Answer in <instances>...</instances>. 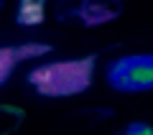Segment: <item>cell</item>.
<instances>
[{"label":"cell","instance_id":"6da1fadb","mask_svg":"<svg viewBox=\"0 0 153 135\" xmlns=\"http://www.w3.org/2000/svg\"><path fill=\"white\" fill-rule=\"evenodd\" d=\"M92 59H79V61H59V64L38 66L28 74V82L36 87L38 94L49 97H66L87 89L92 82Z\"/></svg>","mask_w":153,"mask_h":135},{"label":"cell","instance_id":"7a4b0ae2","mask_svg":"<svg viewBox=\"0 0 153 135\" xmlns=\"http://www.w3.org/2000/svg\"><path fill=\"white\" fill-rule=\"evenodd\" d=\"M107 79L120 92H143L153 89V56H128L115 61Z\"/></svg>","mask_w":153,"mask_h":135},{"label":"cell","instance_id":"3957f363","mask_svg":"<svg viewBox=\"0 0 153 135\" xmlns=\"http://www.w3.org/2000/svg\"><path fill=\"white\" fill-rule=\"evenodd\" d=\"M74 16H79L87 26H100L120 16L117 0H82V5L74 8Z\"/></svg>","mask_w":153,"mask_h":135},{"label":"cell","instance_id":"277c9868","mask_svg":"<svg viewBox=\"0 0 153 135\" xmlns=\"http://www.w3.org/2000/svg\"><path fill=\"white\" fill-rule=\"evenodd\" d=\"M44 18V0H21L18 8V23L21 26H36Z\"/></svg>","mask_w":153,"mask_h":135},{"label":"cell","instance_id":"5b68a950","mask_svg":"<svg viewBox=\"0 0 153 135\" xmlns=\"http://www.w3.org/2000/svg\"><path fill=\"white\" fill-rule=\"evenodd\" d=\"M18 59H21L18 51H13V49H0V84L10 76V71H13V66H16Z\"/></svg>","mask_w":153,"mask_h":135},{"label":"cell","instance_id":"8992f818","mask_svg":"<svg viewBox=\"0 0 153 135\" xmlns=\"http://www.w3.org/2000/svg\"><path fill=\"white\" fill-rule=\"evenodd\" d=\"M123 135H153V128H148V125H143V122H135V125H130Z\"/></svg>","mask_w":153,"mask_h":135},{"label":"cell","instance_id":"52a82bcc","mask_svg":"<svg viewBox=\"0 0 153 135\" xmlns=\"http://www.w3.org/2000/svg\"><path fill=\"white\" fill-rule=\"evenodd\" d=\"M0 8H3V0H0Z\"/></svg>","mask_w":153,"mask_h":135}]
</instances>
